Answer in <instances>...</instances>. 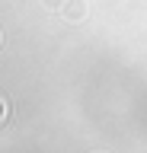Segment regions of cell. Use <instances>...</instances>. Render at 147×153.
<instances>
[{
    "label": "cell",
    "instance_id": "cell-1",
    "mask_svg": "<svg viewBox=\"0 0 147 153\" xmlns=\"http://www.w3.org/2000/svg\"><path fill=\"white\" fill-rule=\"evenodd\" d=\"M61 16L67 19V22H87L90 3H87V0H67V3H64V10H61Z\"/></svg>",
    "mask_w": 147,
    "mask_h": 153
},
{
    "label": "cell",
    "instance_id": "cell-2",
    "mask_svg": "<svg viewBox=\"0 0 147 153\" xmlns=\"http://www.w3.org/2000/svg\"><path fill=\"white\" fill-rule=\"evenodd\" d=\"M42 3H45V7H48V10H58V13H61V10H64V3H67V0H42Z\"/></svg>",
    "mask_w": 147,
    "mask_h": 153
},
{
    "label": "cell",
    "instance_id": "cell-3",
    "mask_svg": "<svg viewBox=\"0 0 147 153\" xmlns=\"http://www.w3.org/2000/svg\"><path fill=\"white\" fill-rule=\"evenodd\" d=\"M7 112H10V108H7V99H3V96H0V121H3V118H7Z\"/></svg>",
    "mask_w": 147,
    "mask_h": 153
},
{
    "label": "cell",
    "instance_id": "cell-4",
    "mask_svg": "<svg viewBox=\"0 0 147 153\" xmlns=\"http://www.w3.org/2000/svg\"><path fill=\"white\" fill-rule=\"evenodd\" d=\"M0 45H3V32H0Z\"/></svg>",
    "mask_w": 147,
    "mask_h": 153
},
{
    "label": "cell",
    "instance_id": "cell-5",
    "mask_svg": "<svg viewBox=\"0 0 147 153\" xmlns=\"http://www.w3.org/2000/svg\"><path fill=\"white\" fill-rule=\"evenodd\" d=\"M93 153H106V150H93Z\"/></svg>",
    "mask_w": 147,
    "mask_h": 153
}]
</instances>
